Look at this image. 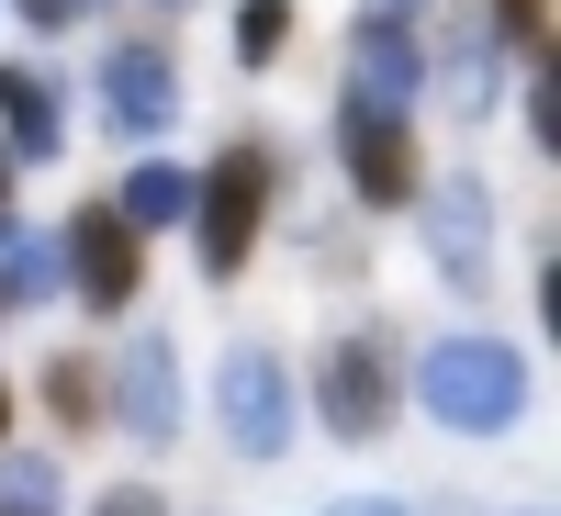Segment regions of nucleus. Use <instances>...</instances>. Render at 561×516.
<instances>
[{
  "label": "nucleus",
  "instance_id": "obj_23",
  "mask_svg": "<svg viewBox=\"0 0 561 516\" xmlns=\"http://www.w3.org/2000/svg\"><path fill=\"white\" fill-rule=\"evenodd\" d=\"M0 438H12V370H0Z\"/></svg>",
  "mask_w": 561,
  "mask_h": 516
},
{
  "label": "nucleus",
  "instance_id": "obj_24",
  "mask_svg": "<svg viewBox=\"0 0 561 516\" xmlns=\"http://www.w3.org/2000/svg\"><path fill=\"white\" fill-rule=\"evenodd\" d=\"M370 12H427V0H370Z\"/></svg>",
  "mask_w": 561,
  "mask_h": 516
},
{
  "label": "nucleus",
  "instance_id": "obj_15",
  "mask_svg": "<svg viewBox=\"0 0 561 516\" xmlns=\"http://www.w3.org/2000/svg\"><path fill=\"white\" fill-rule=\"evenodd\" d=\"M0 516H68V472H57L45 449H34V460L12 449V460H0Z\"/></svg>",
  "mask_w": 561,
  "mask_h": 516
},
{
  "label": "nucleus",
  "instance_id": "obj_14",
  "mask_svg": "<svg viewBox=\"0 0 561 516\" xmlns=\"http://www.w3.org/2000/svg\"><path fill=\"white\" fill-rule=\"evenodd\" d=\"M113 203H124L135 237H169V225L192 214V169H180V158H135V169L113 180Z\"/></svg>",
  "mask_w": 561,
  "mask_h": 516
},
{
  "label": "nucleus",
  "instance_id": "obj_4",
  "mask_svg": "<svg viewBox=\"0 0 561 516\" xmlns=\"http://www.w3.org/2000/svg\"><path fill=\"white\" fill-rule=\"evenodd\" d=\"M214 427H225L237 460H280V449H293L304 393H293V359H280L270 337H237V348L214 359Z\"/></svg>",
  "mask_w": 561,
  "mask_h": 516
},
{
  "label": "nucleus",
  "instance_id": "obj_12",
  "mask_svg": "<svg viewBox=\"0 0 561 516\" xmlns=\"http://www.w3.org/2000/svg\"><path fill=\"white\" fill-rule=\"evenodd\" d=\"M0 147L34 158V169L68 147V90L45 79V68H23V57H0Z\"/></svg>",
  "mask_w": 561,
  "mask_h": 516
},
{
  "label": "nucleus",
  "instance_id": "obj_1",
  "mask_svg": "<svg viewBox=\"0 0 561 516\" xmlns=\"http://www.w3.org/2000/svg\"><path fill=\"white\" fill-rule=\"evenodd\" d=\"M528 393H539V370H528L517 337H494V325H449V337H427L404 359V404L427 415V427H449V438H505L528 415Z\"/></svg>",
  "mask_w": 561,
  "mask_h": 516
},
{
  "label": "nucleus",
  "instance_id": "obj_5",
  "mask_svg": "<svg viewBox=\"0 0 561 516\" xmlns=\"http://www.w3.org/2000/svg\"><path fill=\"white\" fill-rule=\"evenodd\" d=\"M337 102L359 113H415L427 102V12H348V45H337Z\"/></svg>",
  "mask_w": 561,
  "mask_h": 516
},
{
  "label": "nucleus",
  "instance_id": "obj_6",
  "mask_svg": "<svg viewBox=\"0 0 561 516\" xmlns=\"http://www.w3.org/2000/svg\"><path fill=\"white\" fill-rule=\"evenodd\" d=\"M57 270H68V303H79V314L124 325V303L147 293V237L124 225L113 192H102V203H79V214L57 225Z\"/></svg>",
  "mask_w": 561,
  "mask_h": 516
},
{
  "label": "nucleus",
  "instance_id": "obj_8",
  "mask_svg": "<svg viewBox=\"0 0 561 516\" xmlns=\"http://www.w3.org/2000/svg\"><path fill=\"white\" fill-rule=\"evenodd\" d=\"M404 214H415V248H427V270L449 293H494V192L483 180H427Z\"/></svg>",
  "mask_w": 561,
  "mask_h": 516
},
{
  "label": "nucleus",
  "instance_id": "obj_3",
  "mask_svg": "<svg viewBox=\"0 0 561 516\" xmlns=\"http://www.w3.org/2000/svg\"><path fill=\"white\" fill-rule=\"evenodd\" d=\"M393 325H370V314H348L337 325V337H325L314 348V370H304V415H314V427L325 438H337V449H382L393 438V404H404V382H393Z\"/></svg>",
  "mask_w": 561,
  "mask_h": 516
},
{
  "label": "nucleus",
  "instance_id": "obj_21",
  "mask_svg": "<svg viewBox=\"0 0 561 516\" xmlns=\"http://www.w3.org/2000/svg\"><path fill=\"white\" fill-rule=\"evenodd\" d=\"M314 516H415L404 494H337V505H314Z\"/></svg>",
  "mask_w": 561,
  "mask_h": 516
},
{
  "label": "nucleus",
  "instance_id": "obj_16",
  "mask_svg": "<svg viewBox=\"0 0 561 516\" xmlns=\"http://www.w3.org/2000/svg\"><path fill=\"white\" fill-rule=\"evenodd\" d=\"M293 0H237V68H280L293 57Z\"/></svg>",
  "mask_w": 561,
  "mask_h": 516
},
{
  "label": "nucleus",
  "instance_id": "obj_7",
  "mask_svg": "<svg viewBox=\"0 0 561 516\" xmlns=\"http://www.w3.org/2000/svg\"><path fill=\"white\" fill-rule=\"evenodd\" d=\"M90 102H102L113 147H158V135L180 124V57H169V34H113L102 68H90Z\"/></svg>",
  "mask_w": 561,
  "mask_h": 516
},
{
  "label": "nucleus",
  "instance_id": "obj_22",
  "mask_svg": "<svg viewBox=\"0 0 561 516\" xmlns=\"http://www.w3.org/2000/svg\"><path fill=\"white\" fill-rule=\"evenodd\" d=\"M12 192H23V158L0 147V225H23V214H12Z\"/></svg>",
  "mask_w": 561,
  "mask_h": 516
},
{
  "label": "nucleus",
  "instance_id": "obj_10",
  "mask_svg": "<svg viewBox=\"0 0 561 516\" xmlns=\"http://www.w3.org/2000/svg\"><path fill=\"white\" fill-rule=\"evenodd\" d=\"M337 169H348L359 214H404L415 192H427V158H415V113H359V102H337Z\"/></svg>",
  "mask_w": 561,
  "mask_h": 516
},
{
  "label": "nucleus",
  "instance_id": "obj_13",
  "mask_svg": "<svg viewBox=\"0 0 561 516\" xmlns=\"http://www.w3.org/2000/svg\"><path fill=\"white\" fill-rule=\"evenodd\" d=\"M34 303H68L57 237H23V225H0V314H34Z\"/></svg>",
  "mask_w": 561,
  "mask_h": 516
},
{
  "label": "nucleus",
  "instance_id": "obj_2",
  "mask_svg": "<svg viewBox=\"0 0 561 516\" xmlns=\"http://www.w3.org/2000/svg\"><path fill=\"white\" fill-rule=\"evenodd\" d=\"M270 203H280V147H270V135H225L214 169H192V214H180V225H192L203 280H237V270L259 259Z\"/></svg>",
  "mask_w": 561,
  "mask_h": 516
},
{
  "label": "nucleus",
  "instance_id": "obj_17",
  "mask_svg": "<svg viewBox=\"0 0 561 516\" xmlns=\"http://www.w3.org/2000/svg\"><path fill=\"white\" fill-rule=\"evenodd\" d=\"M45 404L57 427H102V359H45Z\"/></svg>",
  "mask_w": 561,
  "mask_h": 516
},
{
  "label": "nucleus",
  "instance_id": "obj_11",
  "mask_svg": "<svg viewBox=\"0 0 561 516\" xmlns=\"http://www.w3.org/2000/svg\"><path fill=\"white\" fill-rule=\"evenodd\" d=\"M505 57H517V45H505L483 12H460L449 23V57H427V102H449V113H494V79H505Z\"/></svg>",
  "mask_w": 561,
  "mask_h": 516
},
{
  "label": "nucleus",
  "instance_id": "obj_18",
  "mask_svg": "<svg viewBox=\"0 0 561 516\" xmlns=\"http://www.w3.org/2000/svg\"><path fill=\"white\" fill-rule=\"evenodd\" d=\"M483 23L517 45V57H550V0H483Z\"/></svg>",
  "mask_w": 561,
  "mask_h": 516
},
{
  "label": "nucleus",
  "instance_id": "obj_19",
  "mask_svg": "<svg viewBox=\"0 0 561 516\" xmlns=\"http://www.w3.org/2000/svg\"><path fill=\"white\" fill-rule=\"evenodd\" d=\"M12 12H23V23H34V34H79V23H90V12H102V0H12Z\"/></svg>",
  "mask_w": 561,
  "mask_h": 516
},
{
  "label": "nucleus",
  "instance_id": "obj_20",
  "mask_svg": "<svg viewBox=\"0 0 561 516\" xmlns=\"http://www.w3.org/2000/svg\"><path fill=\"white\" fill-rule=\"evenodd\" d=\"M90 516H169V505H158V483H102Z\"/></svg>",
  "mask_w": 561,
  "mask_h": 516
},
{
  "label": "nucleus",
  "instance_id": "obj_9",
  "mask_svg": "<svg viewBox=\"0 0 561 516\" xmlns=\"http://www.w3.org/2000/svg\"><path fill=\"white\" fill-rule=\"evenodd\" d=\"M102 427H124L135 449L180 438V348H169V325H135L124 359L102 370Z\"/></svg>",
  "mask_w": 561,
  "mask_h": 516
}]
</instances>
